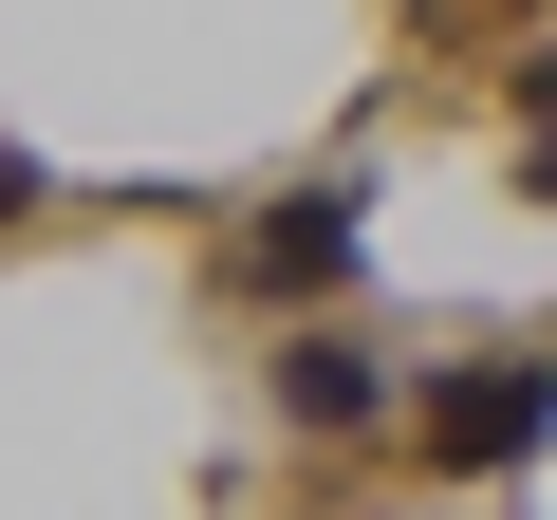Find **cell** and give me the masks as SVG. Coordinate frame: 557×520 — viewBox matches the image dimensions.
Masks as SVG:
<instances>
[{
  "instance_id": "6da1fadb",
  "label": "cell",
  "mask_w": 557,
  "mask_h": 520,
  "mask_svg": "<svg viewBox=\"0 0 557 520\" xmlns=\"http://www.w3.org/2000/svg\"><path fill=\"white\" fill-rule=\"evenodd\" d=\"M539 428H557V354H502V372H446L428 391V446L446 465H520Z\"/></svg>"
},
{
  "instance_id": "7a4b0ae2",
  "label": "cell",
  "mask_w": 557,
  "mask_h": 520,
  "mask_svg": "<svg viewBox=\"0 0 557 520\" xmlns=\"http://www.w3.org/2000/svg\"><path fill=\"white\" fill-rule=\"evenodd\" d=\"M242 260H260V280H354V186H298Z\"/></svg>"
},
{
  "instance_id": "3957f363",
  "label": "cell",
  "mask_w": 557,
  "mask_h": 520,
  "mask_svg": "<svg viewBox=\"0 0 557 520\" xmlns=\"http://www.w3.org/2000/svg\"><path fill=\"white\" fill-rule=\"evenodd\" d=\"M278 409H298V428H354V409H372V354H335V335L278 354Z\"/></svg>"
},
{
  "instance_id": "277c9868",
  "label": "cell",
  "mask_w": 557,
  "mask_h": 520,
  "mask_svg": "<svg viewBox=\"0 0 557 520\" xmlns=\"http://www.w3.org/2000/svg\"><path fill=\"white\" fill-rule=\"evenodd\" d=\"M20 223H38V168H20V149H0V242H20Z\"/></svg>"
}]
</instances>
